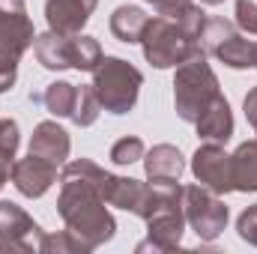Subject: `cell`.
I'll return each mask as SVG.
<instances>
[{"label":"cell","mask_w":257,"mask_h":254,"mask_svg":"<svg viewBox=\"0 0 257 254\" xmlns=\"http://www.w3.org/2000/svg\"><path fill=\"white\" fill-rule=\"evenodd\" d=\"M60 180L63 183H60V194H57V215L63 218V224L78 239H84L90 248L111 242L117 233V221H114L111 209L105 206L108 200L102 197V191L81 177L60 174Z\"/></svg>","instance_id":"obj_1"},{"label":"cell","mask_w":257,"mask_h":254,"mask_svg":"<svg viewBox=\"0 0 257 254\" xmlns=\"http://www.w3.org/2000/svg\"><path fill=\"white\" fill-rule=\"evenodd\" d=\"M254 69H257V42H254Z\"/></svg>","instance_id":"obj_35"},{"label":"cell","mask_w":257,"mask_h":254,"mask_svg":"<svg viewBox=\"0 0 257 254\" xmlns=\"http://www.w3.org/2000/svg\"><path fill=\"white\" fill-rule=\"evenodd\" d=\"M144 174L147 180H180L186 174V159L174 144H156L144 153Z\"/></svg>","instance_id":"obj_13"},{"label":"cell","mask_w":257,"mask_h":254,"mask_svg":"<svg viewBox=\"0 0 257 254\" xmlns=\"http://www.w3.org/2000/svg\"><path fill=\"white\" fill-rule=\"evenodd\" d=\"M141 48H144V60L156 69H177L194 57H206L200 36H194L180 18H168V15L150 18L141 36Z\"/></svg>","instance_id":"obj_3"},{"label":"cell","mask_w":257,"mask_h":254,"mask_svg":"<svg viewBox=\"0 0 257 254\" xmlns=\"http://www.w3.org/2000/svg\"><path fill=\"white\" fill-rule=\"evenodd\" d=\"M215 96H221V84H218V75L212 72V66L206 63V57H194L189 63L177 66L174 108H177L180 120L197 123V117L209 108V102Z\"/></svg>","instance_id":"obj_5"},{"label":"cell","mask_w":257,"mask_h":254,"mask_svg":"<svg viewBox=\"0 0 257 254\" xmlns=\"http://www.w3.org/2000/svg\"><path fill=\"white\" fill-rule=\"evenodd\" d=\"M194 129H197L200 141L227 144V141L233 138V111H230L227 99H224V96H215V99L209 102V108L197 117Z\"/></svg>","instance_id":"obj_12"},{"label":"cell","mask_w":257,"mask_h":254,"mask_svg":"<svg viewBox=\"0 0 257 254\" xmlns=\"http://www.w3.org/2000/svg\"><path fill=\"white\" fill-rule=\"evenodd\" d=\"M75 93H78L75 84H69V81H54V84H48L39 96H33V102H39V105H42L48 114H54V117H72Z\"/></svg>","instance_id":"obj_19"},{"label":"cell","mask_w":257,"mask_h":254,"mask_svg":"<svg viewBox=\"0 0 257 254\" xmlns=\"http://www.w3.org/2000/svg\"><path fill=\"white\" fill-rule=\"evenodd\" d=\"M18 81V60H9V57H0V93L12 90Z\"/></svg>","instance_id":"obj_29"},{"label":"cell","mask_w":257,"mask_h":254,"mask_svg":"<svg viewBox=\"0 0 257 254\" xmlns=\"http://www.w3.org/2000/svg\"><path fill=\"white\" fill-rule=\"evenodd\" d=\"M147 24H150V15H147L141 6L123 3V6H117V9L111 12V33H114L120 42H126V45L141 42Z\"/></svg>","instance_id":"obj_18"},{"label":"cell","mask_w":257,"mask_h":254,"mask_svg":"<svg viewBox=\"0 0 257 254\" xmlns=\"http://www.w3.org/2000/svg\"><path fill=\"white\" fill-rule=\"evenodd\" d=\"M9 171H12V162L0 156V189H3L6 183H9Z\"/></svg>","instance_id":"obj_33"},{"label":"cell","mask_w":257,"mask_h":254,"mask_svg":"<svg viewBox=\"0 0 257 254\" xmlns=\"http://www.w3.org/2000/svg\"><path fill=\"white\" fill-rule=\"evenodd\" d=\"M144 153H147V150H144V141L135 138V135H126V138H120V141L111 147V162L120 165V168H126V165L141 162Z\"/></svg>","instance_id":"obj_25"},{"label":"cell","mask_w":257,"mask_h":254,"mask_svg":"<svg viewBox=\"0 0 257 254\" xmlns=\"http://www.w3.org/2000/svg\"><path fill=\"white\" fill-rule=\"evenodd\" d=\"M183 197H186V186H180V180H150V194L141 212V218L147 221V239L138 245V254H165L180 248L186 233Z\"/></svg>","instance_id":"obj_2"},{"label":"cell","mask_w":257,"mask_h":254,"mask_svg":"<svg viewBox=\"0 0 257 254\" xmlns=\"http://www.w3.org/2000/svg\"><path fill=\"white\" fill-rule=\"evenodd\" d=\"M102 45L96 36H84V33H75L69 39V60H72V69L78 72H93L99 60H102Z\"/></svg>","instance_id":"obj_21"},{"label":"cell","mask_w":257,"mask_h":254,"mask_svg":"<svg viewBox=\"0 0 257 254\" xmlns=\"http://www.w3.org/2000/svg\"><path fill=\"white\" fill-rule=\"evenodd\" d=\"M57 168L60 165H54V162H48L42 156L27 153V159H15L12 162L9 180H12V186L21 191L24 197H42L57 183Z\"/></svg>","instance_id":"obj_9"},{"label":"cell","mask_w":257,"mask_h":254,"mask_svg":"<svg viewBox=\"0 0 257 254\" xmlns=\"http://www.w3.org/2000/svg\"><path fill=\"white\" fill-rule=\"evenodd\" d=\"M99 0H45V21L48 30L75 36L84 30V24L90 21V15L96 12Z\"/></svg>","instance_id":"obj_10"},{"label":"cell","mask_w":257,"mask_h":254,"mask_svg":"<svg viewBox=\"0 0 257 254\" xmlns=\"http://www.w3.org/2000/svg\"><path fill=\"white\" fill-rule=\"evenodd\" d=\"M212 57L221 60L224 66H230V69H254V42H248V39L236 30L227 42H221V45L215 48Z\"/></svg>","instance_id":"obj_20"},{"label":"cell","mask_w":257,"mask_h":254,"mask_svg":"<svg viewBox=\"0 0 257 254\" xmlns=\"http://www.w3.org/2000/svg\"><path fill=\"white\" fill-rule=\"evenodd\" d=\"M144 87V75L138 66H132L123 57H102L93 69V90L102 102V111L123 117L138 105Z\"/></svg>","instance_id":"obj_4"},{"label":"cell","mask_w":257,"mask_h":254,"mask_svg":"<svg viewBox=\"0 0 257 254\" xmlns=\"http://www.w3.org/2000/svg\"><path fill=\"white\" fill-rule=\"evenodd\" d=\"M236 233H239L242 242H248V245L257 248V203L245 206V209L239 212V218H236Z\"/></svg>","instance_id":"obj_28"},{"label":"cell","mask_w":257,"mask_h":254,"mask_svg":"<svg viewBox=\"0 0 257 254\" xmlns=\"http://www.w3.org/2000/svg\"><path fill=\"white\" fill-rule=\"evenodd\" d=\"M0 236L9 239H30V236H42V227L33 221V215L27 209H21L12 200H0Z\"/></svg>","instance_id":"obj_17"},{"label":"cell","mask_w":257,"mask_h":254,"mask_svg":"<svg viewBox=\"0 0 257 254\" xmlns=\"http://www.w3.org/2000/svg\"><path fill=\"white\" fill-rule=\"evenodd\" d=\"M230 171H233V191H257V138L242 141L230 153Z\"/></svg>","instance_id":"obj_16"},{"label":"cell","mask_w":257,"mask_h":254,"mask_svg":"<svg viewBox=\"0 0 257 254\" xmlns=\"http://www.w3.org/2000/svg\"><path fill=\"white\" fill-rule=\"evenodd\" d=\"M233 15H236L233 24H236L242 33L257 36V3L254 0H236V3H233Z\"/></svg>","instance_id":"obj_27"},{"label":"cell","mask_w":257,"mask_h":254,"mask_svg":"<svg viewBox=\"0 0 257 254\" xmlns=\"http://www.w3.org/2000/svg\"><path fill=\"white\" fill-rule=\"evenodd\" d=\"M18 144H21V132L18 123L9 120V117H0V156L15 162V153H18Z\"/></svg>","instance_id":"obj_26"},{"label":"cell","mask_w":257,"mask_h":254,"mask_svg":"<svg viewBox=\"0 0 257 254\" xmlns=\"http://www.w3.org/2000/svg\"><path fill=\"white\" fill-rule=\"evenodd\" d=\"M33 156H42L54 165H66L69 159V150H72V138L60 123L54 120H42L39 126L33 129L30 135V147H27Z\"/></svg>","instance_id":"obj_11"},{"label":"cell","mask_w":257,"mask_h":254,"mask_svg":"<svg viewBox=\"0 0 257 254\" xmlns=\"http://www.w3.org/2000/svg\"><path fill=\"white\" fill-rule=\"evenodd\" d=\"M200 3H203V6H221L224 0H200Z\"/></svg>","instance_id":"obj_34"},{"label":"cell","mask_w":257,"mask_h":254,"mask_svg":"<svg viewBox=\"0 0 257 254\" xmlns=\"http://www.w3.org/2000/svg\"><path fill=\"white\" fill-rule=\"evenodd\" d=\"M147 194H150V183H141V180H135V177H117V174H114L105 200H108L111 206L126 209V212H132V215L141 218L144 203H147Z\"/></svg>","instance_id":"obj_14"},{"label":"cell","mask_w":257,"mask_h":254,"mask_svg":"<svg viewBox=\"0 0 257 254\" xmlns=\"http://www.w3.org/2000/svg\"><path fill=\"white\" fill-rule=\"evenodd\" d=\"M242 111H245V120L257 129V87L248 90V96H245V102H242Z\"/></svg>","instance_id":"obj_32"},{"label":"cell","mask_w":257,"mask_h":254,"mask_svg":"<svg viewBox=\"0 0 257 254\" xmlns=\"http://www.w3.org/2000/svg\"><path fill=\"white\" fill-rule=\"evenodd\" d=\"M69 39L72 36H63V33H42L33 39V54L42 69H51V72H63V69H72V60H69Z\"/></svg>","instance_id":"obj_15"},{"label":"cell","mask_w":257,"mask_h":254,"mask_svg":"<svg viewBox=\"0 0 257 254\" xmlns=\"http://www.w3.org/2000/svg\"><path fill=\"white\" fill-rule=\"evenodd\" d=\"M0 251H6V254H33V245H30V242H24V239L0 236Z\"/></svg>","instance_id":"obj_31"},{"label":"cell","mask_w":257,"mask_h":254,"mask_svg":"<svg viewBox=\"0 0 257 254\" xmlns=\"http://www.w3.org/2000/svg\"><path fill=\"white\" fill-rule=\"evenodd\" d=\"M36 30L27 15L24 0H0V57L21 60L33 45Z\"/></svg>","instance_id":"obj_7"},{"label":"cell","mask_w":257,"mask_h":254,"mask_svg":"<svg viewBox=\"0 0 257 254\" xmlns=\"http://www.w3.org/2000/svg\"><path fill=\"white\" fill-rule=\"evenodd\" d=\"M192 174L194 180L215 194L233 191V171H230V153H224L221 144H200L192 156Z\"/></svg>","instance_id":"obj_8"},{"label":"cell","mask_w":257,"mask_h":254,"mask_svg":"<svg viewBox=\"0 0 257 254\" xmlns=\"http://www.w3.org/2000/svg\"><path fill=\"white\" fill-rule=\"evenodd\" d=\"M147 3H153V9L159 12V15H168V18H177L183 9H189L194 0H147Z\"/></svg>","instance_id":"obj_30"},{"label":"cell","mask_w":257,"mask_h":254,"mask_svg":"<svg viewBox=\"0 0 257 254\" xmlns=\"http://www.w3.org/2000/svg\"><path fill=\"white\" fill-rule=\"evenodd\" d=\"M99 114H102V102H99V96H96V90H93V84L87 87V84H81L78 87V93H75V108H72V123L81 129L93 126L96 120H99Z\"/></svg>","instance_id":"obj_23"},{"label":"cell","mask_w":257,"mask_h":254,"mask_svg":"<svg viewBox=\"0 0 257 254\" xmlns=\"http://www.w3.org/2000/svg\"><path fill=\"white\" fill-rule=\"evenodd\" d=\"M233 33H236V24H233V21H227V18H209V15H206V24H203V30H200V45H203L206 57L215 54V48H218L221 42H227Z\"/></svg>","instance_id":"obj_24"},{"label":"cell","mask_w":257,"mask_h":254,"mask_svg":"<svg viewBox=\"0 0 257 254\" xmlns=\"http://www.w3.org/2000/svg\"><path fill=\"white\" fill-rule=\"evenodd\" d=\"M36 248L42 254H90L93 251V248H90L84 239H78L69 227H66V230H57V233H45V230H42Z\"/></svg>","instance_id":"obj_22"},{"label":"cell","mask_w":257,"mask_h":254,"mask_svg":"<svg viewBox=\"0 0 257 254\" xmlns=\"http://www.w3.org/2000/svg\"><path fill=\"white\" fill-rule=\"evenodd\" d=\"M183 206H186V224L197 233L200 242H212V239H218L224 233L230 209L212 189H206L200 183L197 186H186Z\"/></svg>","instance_id":"obj_6"}]
</instances>
